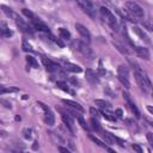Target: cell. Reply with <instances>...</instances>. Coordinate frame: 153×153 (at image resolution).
Masks as SVG:
<instances>
[{
	"label": "cell",
	"mask_w": 153,
	"mask_h": 153,
	"mask_svg": "<svg viewBox=\"0 0 153 153\" xmlns=\"http://www.w3.org/2000/svg\"><path fill=\"white\" fill-rule=\"evenodd\" d=\"M130 65L133 67V71H134V76H135V80L139 85V87L145 92V93H148L151 90H152V84L147 76V74L142 71V68L134 61L130 60Z\"/></svg>",
	"instance_id": "6da1fadb"
},
{
	"label": "cell",
	"mask_w": 153,
	"mask_h": 153,
	"mask_svg": "<svg viewBox=\"0 0 153 153\" xmlns=\"http://www.w3.org/2000/svg\"><path fill=\"white\" fill-rule=\"evenodd\" d=\"M99 12H100V16H102V18H103V20L112 29V30H115V31H117V32H120V30H121V27H122V25L117 22V19H116V17L106 8V7H100V10H99Z\"/></svg>",
	"instance_id": "7a4b0ae2"
},
{
	"label": "cell",
	"mask_w": 153,
	"mask_h": 153,
	"mask_svg": "<svg viewBox=\"0 0 153 153\" xmlns=\"http://www.w3.org/2000/svg\"><path fill=\"white\" fill-rule=\"evenodd\" d=\"M126 10L130 13V16L136 20V19H142L145 13H143V10L140 5H137L136 2L134 1H127L126 2Z\"/></svg>",
	"instance_id": "3957f363"
},
{
	"label": "cell",
	"mask_w": 153,
	"mask_h": 153,
	"mask_svg": "<svg viewBox=\"0 0 153 153\" xmlns=\"http://www.w3.org/2000/svg\"><path fill=\"white\" fill-rule=\"evenodd\" d=\"M117 78L118 80L122 82V85H124L126 88L130 87V81H129V71L126 66L121 65L117 68Z\"/></svg>",
	"instance_id": "277c9868"
},
{
	"label": "cell",
	"mask_w": 153,
	"mask_h": 153,
	"mask_svg": "<svg viewBox=\"0 0 153 153\" xmlns=\"http://www.w3.org/2000/svg\"><path fill=\"white\" fill-rule=\"evenodd\" d=\"M76 2L86 14H88L91 18L96 17V8L93 6L92 0H76Z\"/></svg>",
	"instance_id": "5b68a950"
},
{
	"label": "cell",
	"mask_w": 153,
	"mask_h": 153,
	"mask_svg": "<svg viewBox=\"0 0 153 153\" xmlns=\"http://www.w3.org/2000/svg\"><path fill=\"white\" fill-rule=\"evenodd\" d=\"M75 47H76V49H78V50H79V51H80L85 57H87V59H90V60H92V59L94 57L93 51L91 50V48H90L86 43L78 41V42H75Z\"/></svg>",
	"instance_id": "8992f818"
},
{
	"label": "cell",
	"mask_w": 153,
	"mask_h": 153,
	"mask_svg": "<svg viewBox=\"0 0 153 153\" xmlns=\"http://www.w3.org/2000/svg\"><path fill=\"white\" fill-rule=\"evenodd\" d=\"M38 105L43 109V111H44V121H45V123L48 124V126H54V123H55V116H54V114H53V111L45 105V104H43V103H41V102H38Z\"/></svg>",
	"instance_id": "52a82bcc"
},
{
	"label": "cell",
	"mask_w": 153,
	"mask_h": 153,
	"mask_svg": "<svg viewBox=\"0 0 153 153\" xmlns=\"http://www.w3.org/2000/svg\"><path fill=\"white\" fill-rule=\"evenodd\" d=\"M60 112H61V117H62V121H63V123L66 124V127L68 128V130L71 131V133H74V122H73V116L69 114V112H63L61 109L59 110Z\"/></svg>",
	"instance_id": "ba28073f"
},
{
	"label": "cell",
	"mask_w": 153,
	"mask_h": 153,
	"mask_svg": "<svg viewBox=\"0 0 153 153\" xmlns=\"http://www.w3.org/2000/svg\"><path fill=\"white\" fill-rule=\"evenodd\" d=\"M14 18V20H16V23H17V25L24 31V32H26V33H33V31H35V27H32V26H30L29 24H26L20 17H18L17 14L13 17Z\"/></svg>",
	"instance_id": "9c48e42d"
},
{
	"label": "cell",
	"mask_w": 153,
	"mask_h": 153,
	"mask_svg": "<svg viewBox=\"0 0 153 153\" xmlns=\"http://www.w3.org/2000/svg\"><path fill=\"white\" fill-rule=\"evenodd\" d=\"M75 29H76V31L79 32V35H80L87 43L91 41V33H90V31H88V29H87L86 26H84L82 24L76 23V24H75Z\"/></svg>",
	"instance_id": "30bf717a"
},
{
	"label": "cell",
	"mask_w": 153,
	"mask_h": 153,
	"mask_svg": "<svg viewBox=\"0 0 153 153\" xmlns=\"http://www.w3.org/2000/svg\"><path fill=\"white\" fill-rule=\"evenodd\" d=\"M123 98H124V100H126V103H127V105H128V108L131 110V112L135 115V117H140V111L137 110V108H136V105L134 104V102L131 100V98H130V96L127 93V92H123Z\"/></svg>",
	"instance_id": "8fae6325"
},
{
	"label": "cell",
	"mask_w": 153,
	"mask_h": 153,
	"mask_svg": "<svg viewBox=\"0 0 153 153\" xmlns=\"http://www.w3.org/2000/svg\"><path fill=\"white\" fill-rule=\"evenodd\" d=\"M85 75H86V80H87L90 84L96 85V84L99 82V78H98V75H97V73H96L94 71L87 68L86 72H85Z\"/></svg>",
	"instance_id": "7c38bea8"
},
{
	"label": "cell",
	"mask_w": 153,
	"mask_h": 153,
	"mask_svg": "<svg viewBox=\"0 0 153 153\" xmlns=\"http://www.w3.org/2000/svg\"><path fill=\"white\" fill-rule=\"evenodd\" d=\"M42 61H43V63H44V66L47 67V71H49V72H55V71H59V65L57 63H55L54 61H51V60H49V59H47V57H42Z\"/></svg>",
	"instance_id": "4fadbf2b"
},
{
	"label": "cell",
	"mask_w": 153,
	"mask_h": 153,
	"mask_svg": "<svg viewBox=\"0 0 153 153\" xmlns=\"http://www.w3.org/2000/svg\"><path fill=\"white\" fill-rule=\"evenodd\" d=\"M62 102H63V104H66V106H68L71 109H75L79 112H84V108L79 103H76L74 100H71V99H62Z\"/></svg>",
	"instance_id": "5bb4252c"
},
{
	"label": "cell",
	"mask_w": 153,
	"mask_h": 153,
	"mask_svg": "<svg viewBox=\"0 0 153 153\" xmlns=\"http://www.w3.org/2000/svg\"><path fill=\"white\" fill-rule=\"evenodd\" d=\"M137 56H140L141 59H145V60H149V53L147 50V48H143V47H135L134 48Z\"/></svg>",
	"instance_id": "9a60e30c"
},
{
	"label": "cell",
	"mask_w": 153,
	"mask_h": 153,
	"mask_svg": "<svg viewBox=\"0 0 153 153\" xmlns=\"http://www.w3.org/2000/svg\"><path fill=\"white\" fill-rule=\"evenodd\" d=\"M65 68H66L67 71H69V72H73V73H80V72L82 71L80 66H78V65H75V63H71V62H66Z\"/></svg>",
	"instance_id": "2e32d148"
},
{
	"label": "cell",
	"mask_w": 153,
	"mask_h": 153,
	"mask_svg": "<svg viewBox=\"0 0 153 153\" xmlns=\"http://www.w3.org/2000/svg\"><path fill=\"white\" fill-rule=\"evenodd\" d=\"M133 30H134V32L142 39V41H145L146 43H149V39H148V37H147V35L143 32V30L142 29H140V27H137V26H134L133 27Z\"/></svg>",
	"instance_id": "e0dca14e"
},
{
	"label": "cell",
	"mask_w": 153,
	"mask_h": 153,
	"mask_svg": "<svg viewBox=\"0 0 153 153\" xmlns=\"http://www.w3.org/2000/svg\"><path fill=\"white\" fill-rule=\"evenodd\" d=\"M103 137H104L105 142L109 143V145H114V143L116 142L115 136H114L111 133H109V131H103Z\"/></svg>",
	"instance_id": "ac0fdd59"
},
{
	"label": "cell",
	"mask_w": 153,
	"mask_h": 153,
	"mask_svg": "<svg viewBox=\"0 0 153 153\" xmlns=\"http://www.w3.org/2000/svg\"><path fill=\"white\" fill-rule=\"evenodd\" d=\"M0 32H1V36L2 37H10V36H12V31L7 27V25H6V23H1V30H0Z\"/></svg>",
	"instance_id": "d6986e66"
},
{
	"label": "cell",
	"mask_w": 153,
	"mask_h": 153,
	"mask_svg": "<svg viewBox=\"0 0 153 153\" xmlns=\"http://www.w3.org/2000/svg\"><path fill=\"white\" fill-rule=\"evenodd\" d=\"M94 103H96V105H98L102 109H110L111 108V104L106 100H103V99H94Z\"/></svg>",
	"instance_id": "ffe728a7"
},
{
	"label": "cell",
	"mask_w": 153,
	"mask_h": 153,
	"mask_svg": "<svg viewBox=\"0 0 153 153\" xmlns=\"http://www.w3.org/2000/svg\"><path fill=\"white\" fill-rule=\"evenodd\" d=\"M59 33H60V37L63 38V39H69V38H71L69 31H68L67 29H65V27H60V29H59Z\"/></svg>",
	"instance_id": "44dd1931"
},
{
	"label": "cell",
	"mask_w": 153,
	"mask_h": 153,
	"mask_svg": "<svg viewBox=\"0 0 153 153\" xmlns=\"http://www.w3.org/2000/svg\"><path fill=\"white\" fill-rule=\"evenodd\" d=\"M102 115H103V117H104V118H106V120H109V121H115V120H116L115 115H112L111 112H109V111H108V109H103Z\"/></svg>",
	"instance_id": "7402d4cb"
},
{
	"label": "cell",
	"mask_w": 153,
	"mask_h": 153,
	"mask_svg": "<svg viewBox=\"0 0 153 153\" xmlns=\"http://www.w3.org/2000/svg\"><path fill=\"white\" fill-rule=\"evenodd\" d=\"M114 45H115V48H116V49H117L120 53L128 55V49H127L126 47H123V45H122V44H120L118 42H114Z\"/></svg>",
	"instance_id": "603a6c76"
},
{
	"label": "cell",
	"mask_w": 153,
	"mask_h": 153,
	"mask_svg": "<svg viewBox=\"0 0 153 153\" xmlns=\"http://www.w3.org/2000/svg\"><path fill=\"white\" fill-rule=\"evenodd\" d=\"M90 124H91V128H92L93 130H96V131H99V130H100V126H99V123H98L97 120L91 118V120H90Z\"/></svg>",
	"instance_id": "cb8c5ba5"
},
{
	"label": "cell",
	"mask_w": 153,
	"mask_h": 153,
	"mask_svg": "<svg viewBox=\"0 0 153 153\" xmlns=\"http://www.w3.org/2000/svg\"><path fill=\"white\" fill-rule=\"evenodd\" d=\"M90 139H91L96 145H98V146H100V147H103V148H105V149L108 148V146H106V145H104V143H103L98 137H96L94 135H90Z\"/></svg>",
	"instance_id": "d4e9b609"
},
{
	"label": "cell",
	"mask_w": 153,
	"mask_h": 153,
	"mask_svg": "<svg viewBox=\"0 0 153 153\" xmlns=\"http://www.w3.org/2000/svg\"><path fill=\"white\" fill-rule=\"evenodd\" d=\"M1 8H2V11H4V12H5V13L8 16V17H12V18H13V17L16 16V13L12 11V8H10V7H7V6L2 5V6H1Z\"/></svg>",
	"instance_id": "484cf974"
},
{
	"label": "cell",
	"mask_w": 153,
	"mask_h": 153,
	"mask_svg": "<svg viewBox=\"0 0 153 153\" xmlns=\"http://www.w3.org/2000/svg\"><path fill=\"white\" fill-rule=\"evenodd\" d=\"M26 61H27V63L31 65L33 68H38V63H37V61H36L35 57H32V56H26Z\"/></svg>",
	"instance_id": "4316f807"
},
{
	"label": "cell",
	"mask_w": 153,
	"mask_h": 153,
	"mask_svg": "<svg viewBox=\"0 0 153 153\" xmlns=\"http://www.w3.org/2000/svg\"><path fill=\"white\" fill-rule=\"evenodd\" d=\"M56 86H57V88H60V90H62V91H65V92H71V90L68 88V86H67L63 81H57V82H56Z\"/></svg>",
	"instance_id": "83f0119b"
},
{
	"label": "cell",
	"mask_w": 153,
	"mask_h": 153,
	"mask_svg": "<svg viewBox=\"0 0 153 153\" xmlns=\"http://www.w3.org/2000/svg\"><path fill=\"white\" fill-rule=\"evenodd\" d=\"M19 90L17 88V87H8V88H5V86H1V88H0V93L1 94H4V93H6V92H18Z\"/></svg>",
	"instance_id": "f1b7e54d"
},
{
	"label": "cell",
	"mask_w": 153,
	"mask_h": 153,
	"mask_svg": "<svg viewBox=\"0 0 153 153\" xmlns=\"http://www.w3.org/2000/svg\"><path fill=\"white\" fill-rule=\"evenodd\" d=\"M76 118H78V121H79L80 126H81V127H82V128H84L85 130H87V131H88V130H90V129H88V126L86 124V122H85V120L82 118V116H81V115H79V116H78Z\"/></svg>",
	"instance_id": "f546056e"
},
{
	"label": "cell",
	"mask_w": 153,
	"mask_h": 153,
	"mask_svg": "<svg viewBox=\"0 0 153 153\" xmlns=\"http://www.w3.org/2000/svg\"><path fill=\"white\" fill-rule=\"evenodd\" d=\"M23 13H24V14H25V16H26L29 19H31V20L36 18V16H35V14H33V13H32L30 10H27V8H23Z\"/></svg>",
	"instance_id": "4dcf8cb0"
},
{
	"label": "cell",
	"mask_w": 153,
	"mask_h": 153,
	"mask_svg": "<svg viewBox=\"0 0 153 153\" xmlns=\"http://www.w3.org/2000/svg\"><path fill=\"white\" fill-rule=\"evenodd\" d=\"M143 26H145L148 31H153V22H152V20H146V22H143Z\"/></svg>",
	"instance_id": "1f68e13d"
},
{
	"label": "cell",
	"mask_w": 153,
	"mask_h": 153,
	"mask_svg": "<svg viewBox=\"0 0 153 153\" xmlns=\"http://www.w3.org/2000/svg\"><path fill=\"white\" fill-rule=\"evenodd\" d=\"M22 47H23V50H24V51H32V47H31L26 41H23Z\"/></svg>",
	"instance_id": "d6a6232c"
},
{
	"label": "cell",
	"mask_w": 153,
	"mask_h": 153,
	"mask_svg": "<svg viewBox=\"0 0 153 153\" xmlns=\"http://www.w3.org/2000/svg\"><path fill=\"white\" fill-rule=\"evenodd\" d=\"M23 133H24V137H25V139H31V136H32V130H31L30 128H25V129L23 130Z\"/></svg>",
	"instance_id": "836d02e7"
},
{
	"label": "cell",
	"mask_w": 153,
	"mask_h": 153,
	"mask_svg": "<svg viewBox=\"0 0 153 153\" xmlns=\"http://www.w3.org/2000/svg\"><path fill=\"white\" fill-rule=\"evenodd\" d=\"M146 137H147L149 145L153 147V133H147V134H146Z\"/></svg>",
	"instance_id": "e575fe53"
},
{
	"label": "cell",
	"mask_w": 153,
	"mask_h": 153,
	"mask_svg": "<svg viewBox=\"0 0 153 153\" xmlns=\"http://www.w3.org/2000/svg\"><path fill=\"white\" fill-rule=\"evenodd\" d=\"M131 147H133V149H134V151H136L137 153H142V148H141L139 145H135V143H134Z\"/></svg>",
	"instance_id": "d590c367"
},
{
	"label": "cell",
	"mask_w": 153,
	"mask_h": 153,
	"mask_svg": "<svg viewBox=\"0 0 153 153\" xmlns=\"http://www.w3.org/2000/svg\"><path fill=\"white\" fill-rule=\"evenodd\" d=\"M115 140H116V142H118V145H120L121 147H124V141H123V140H121V139L117 137V136H115Z\"/></svg>",
	"instance_id": "8d00e7d4"
},
{
	"label": "cell",
	"mask_w": 153,
	"mask_h": 153,
	"mask_svg": "<svg viewBox=\"0 0 153 153\" xmlns=\"http://www.w3.org/2000/svg\"><path fill=\"white\" fill-rule=\"evenodd\" d=\"M51 38H53V41H54L56 44H59L60 47H63V43H62V42H61L59 38H55V37H53V36H51Z\"/></svg>",
	"instance_id": "74e56055"
},
{
	"label": "cell",
	"mask_w": 153,
	"mask_h": 153,
	"mask_svg": "<svg viewBox=\"0 0 153 153\" xmlns=\"http://www.w3.org/2000/svg\"><path fill=\"white\" fill-rule=\"evenodd\" d=\"M90 111H91V114H92L93 116H96V117H98V116H99V112H98L97 110H94L93 108H91V109H90Z\"/></svg>",
	"instance_id": "f35d334b"
},
{
	"label": "cell",
	"mask_w": 153,
	"mask_h": 153,
	"mask_svg": "<svg viewBox=\"0 0 153 153\" xmlns=\"http://www.w3.org/2000/svg\"><path fill=\"white\" fill-rule=\"evenodd\" d=\"M57 149L60 151V152H65V153H68L69 151H68V148H65V147H61V146H59L57 147Z\"/></svg>",
	"instance_id": "ab89813d"
},
{
	"label": "cell",
	"mask_w": 153,
	"mask_h": 153,
	"mask_svg": "<svg viewBox=\"0 0 153 153\" xmlns=\"http://www.w3.org/2000/svg\"><path fill=\"white\" fill-rule=\"evenodd\" d=\"M116 114H117L118 117H123V112H122L121 109H117V110H116Z\"/></svg>",
	"instance_id": "60d3db41"
},
{
	"label": "cell",
	"mask_w": 153,
	"mask_h": 153,
	"mask_svg": "<svg viewBox=\"0 0 153 153\" xmlns=\"http://www.w3.org/2000/svg\"><path fill=\"white\" fill-rule=\"evenodd\" d=\"M147 110L153 115V106H152V105H148V106H147Z\"/></svg>",
	"instance_id": "b9f144b4"
},
{
	"label": "cell",
	"mask_w": 153,
	"mask_h": 153,
	"mask_svg": "<svg viewBox=\"0 0 153 153\" xmlns=\"http://www.w3.org/2000/svg\"><path fill=\"white\" fill-rule=\"evenodd\" d=\"M71 81H72L73 84H75V85H76V84H79V81H78V80H75L74 78H71Z\"/></svg>",
	"instance_id": "7bdbcfd3"
},
{
	"label": "cell",
	"mask_w": 153,
	"mask_h": 153,
	"mask_svg": "<svg viewBox=\"0 0 153 153\" xmlns=\"http://www.w3.org/2000/svg\"><path fill=\"white\" fill-rule=\"evenodd\" d=\"M151 92H152V96H153V87H152V90H151Z\"/></svg>",
	"instance_id": "ee69618b"
}]
</instances>
